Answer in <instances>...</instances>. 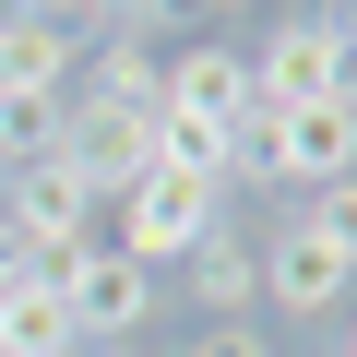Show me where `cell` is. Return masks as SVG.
<instances>
[{
  "instance_id": "6da1fadb",
  "label": "cell",
  "mask_w": 357,
  "mask_h": 357,
  "mask_svg": "<svg viewBox=\"0 0 357 357\" xmlns=\"http://www.w3.org/2000/svg\"><path fill=\"white\" fill-rule=\"evenodd\" d=\"M215 227H227V191H215V178H191V167H143L131 191H119V238H107V250H131L143 274H167V262H191Z\"/></svg>"
},
{
  "instance_id": "7a4b0ae2",
  "label": "cell",
  "mask_w": 357,
  "mask_h": 357,
  "mask_svg": "<svg viewBox=\"0 0 357 357\" xmlns=\"http://www.w3.org/2000/svg\"><path fill=\"white\" fill-rule=\"evenodd\" d=\"M250 96L262 107H321V96H357V36L333 13H286L262 48H250Z\"/></svg>"
},
{
  "instance_id": "3957f363",
  "label": "cell",
  "mask_w": 357,
  "mask_h": 357,
  "mask_svg": "<svg viewBox=\"0 0 357 357\" xmlns=\"http://www.w3.org/2000/svg\"><path fill=\"white\" fill-rule=\"evenodd\" d=\"M96 203H107V191H84L60 155H36V167H13V203H0V227H13V238L60 274L72 250H96Z\"/></svg>"
},
{
  "instance_id": "277c9868",
  "label": "cell",
  "mask_w": 357,
  "mask_h": 357,
  "mask_svg": "<svg viewBox=\"0 0 357 357\" xmlns=\"http://www.w3.org/2000/svg\"><path fill=\"white\" fill-rule=\"evenodd\" d=\"M60 310H72V345H119V333H143L155 321V274L131 262V250H72L60 262Z\"/></svg>"
},
{
  "instance_id": "5b68a950",
  "label": "cell",
  "mask_w": 357,
  "mask_h": 357,
  "mask_svg": "<svg viewBox=\"0 0 357 357\" xmlns=\"http://www.w3.org/2000/svg\"><path fill=\"white\" fill-rule=\"evenodd\" d=\"M167 107L203 119V131H238L262 96H250V48H167Z\"/></svg>"
},
{
  "instance_id": "8992f818",
  "label": "cell",
  "mask_w": 357,
  "mask_h": 357,
  "mask_svg": "<svg viewBox=\"0 0 357 357\" xmlns=\"http://www.w3.org/2000/svg\"><path fill=\"white\" fill-rule=\"evenodd\" d=\"M262 286H274V310H298V321H310V310H333V298L357 286V262H345V250H333V238L298 215V227H274V250H262Z\"/></svg>"
},
{
  "instance_id": "52a82bcc",
  "label": "cell",
  "mask_w": 357,
  "mask_h": 357,
  "mask_svg": "<svg viewBox=\"0 0 357 357\" xmlns=\"http://www.w3.org/2000/svg\"><path fill=\"white\" fill-rule=\"evenodd\" d=\"M84 84V36L72 24H0V96L13 107H60Z\"/></svg>"
},
{
  "instance_id": "ba28073f",
  "label": "cell",
  "mask_w": 357,
  "mask_h": 357,
  "mask_svg": "<svg viewBox=\"0 0 357 357\" xmlns=\"http://www.w3.org/2000/svg\"><path fill=\"white\" fill-rule=\"evenodd\" d=\"M84 96H96V107H119V119H155V107H167V48H155V24H131V36H96V60H84Z\"/></svg>"
},
{
  "instance_id": "9c48e42d",
  "label": "cell",
  "mask_w": 357,
  "mask_h": 357,
  "mask_svg": "<svg viewBox=\"0 0 357 357\" xmlns=\"http://www.w3.org/2000/svg\"><path fill=\"white\" fill-rule=\"evenodd\" d=\"M0 357H72V310H60V274L0 298Z\"/></svg>"
},
{
  "instance_id": "30bf717a",
  "label": "cell",
  "mask_w": 357,
  "mask_h": 357,
  "mask_svg": "<svg viewBox=\"0 0 357 357\" xmlns=\"http://www.w3.org/2000/svg\"><path fill=\"white\" fill-rule=\"evenodd\" d=\"M191 298H203V310H238V298H262V250H250L238 227H215V238L191 250Z\"/></svg>"
},
{
  "instance_id": "8fae6325",
  "label": "cell",
  "mask_w": 357,
  "mask_h": 357,
  "mask_svg": "<svg viewBox=\"0 0 357 357\" xmlns=\"http://www.w3.org/2000/svg\"><path fill=\"white\" fill-rule=\"evenodd\" d=\"M60 24H96V36H131V24H155V0H48Z\"/></svg>"
},
{
  "instance_id": "7c38bea8",
  "label": "cell",
  "mask_w": 357,
  "mask_h": 357,
  "mask_svg": "<svg viewBox=\"0 0 357 357\" xmlns=\"http://www.w3.org/2000/svg\"><path fill=\"white\" fill-rule=\"evenodd\" d=\"M310 227H321V238H333V250L357 262V178H333V191H310Z\"/></svg>"
},
{
  "instance_id": "4fadbf2b",
  "label": "cell",
  "mask_w": 357,
  "mask_h": 357,
  "mask_svg": "<svg viewBox=\"0 0 357 357\" xmlns=\"http://www.w3.org/2000/svg\"><path fill=\"white\" fill-rule=\"evenodd\" d=\"M191 357H274V345H262V333H238V321H215V333H203Z\"/></svg>"
},
{
  "instance_id": "5bb4252c",
  "label": "cell",
  "mask_w": 357,
  "mask_h": 357,
  "mask_svg": "<svg viewBox=\"0 0 357 357\" xmlns=\"http://www.w3.org/2000/svg\"><path fill=\"white\" fill-rule=\"evenodd\" d=\"M155 13H250V0H155Z\"/></svg>"
},
{
  "instance_id": "9a60e30c",
  "label": "cell",
  "mask_w": 357,
  "mask_h": 357,
  "mask_svg": "<svg viewBox=\"0 0 357 357\" xmlns=\"http://www.w3.org/2000/svg\"><path fill=\"white\" fill-rule=\"evenodd\" d=\"M72 357H107V345H72Z\"/></svg>"
},
{
  "instance_id": "2e32d148",
  "label": "cell",
  "mask_w": 357,
  "mask_h": 357,
  "mask_svg": "<svg viewBox=\"0 0 357 357\" xmlns=\"http://www.w3.org/2000/svg\"><path fill=\"white\" fill-rule=\"evenodd\" d=\"M345 357H357V333H345Z\"/></svg>"
},
{
  "instance_id": "e0dca14e",
  "label": "cell",
  "mask_w": 357,
  "mask_h": 357,
  "mask_svg": "<svg viewBox=\"0 0 357 357\" xmlns=\"http://www.w3.org/2000/svg\"><path fill=\"white\" fill-rule=\"evenodd\" d=\"M333 357H345V345H333Z\"/></svg>"
}]
</instances>
